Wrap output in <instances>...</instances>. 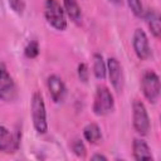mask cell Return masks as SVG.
Segmentation results:
<instances>
[{"mask_svg": "<svg viewBox=\"0 0 161 161\" xmlns=\"http://www.w3.org/2000/svg\"><path fill=\"white\" fill-rule=\"evenodd\" d=\"M126 1H127V5H128L130 10L132 11V14L136 18H143L145 9H143V5H142L141 0H126Z\"/></svg>", "mask_w": 161, "mask_h": 161, "instance_id": "e0dca14e", "label": "cell"}, {"mask_svg": "<svg viewBox=\"0 0 161 161\" xmlns=\"http://www.w3.org/2000/svg\"><path fill=\"white\" fill-rule=\"evenodd\" d=\"M92 68H93V74L97 79H104L107 75V67H106V62L102 57V54L99 53H94L92 55Z\"/></svg>", "mask_w": 161, "mask_h": 161, "instance_id": "9a60e30c", "label": "cell"}, {"mask_svg": "<svg viewBox=\"0 0 161 161\" xmlns=\"http://www.w3.org/2000/svg\"><path fill=\"white\" fill-rule=\"evenodd\" d=\"M91 158H92V160H103V161L107 160V157H106L104 155H102V153H94Z\"/></svg>", "mask_w": 161, "mask_h": 161, "instance_id": "44dd1931", "label": "cell"}, {"mask_svg": "<svg viewBox=\"0 0 161 161\" xmlns=\"http://www.w3.org/2000/svg\"><path fill=\"white\" fill-rule=\"evenodd\" d=\"M63 9L65 15L73 23H80L82 20V9L77 0H63Z\"/></svg>", "mask_w": 161, "mask_h": 161, "instance_id": "4fadbf2b", "label": "cell"}, {"mask_svg": "<svg viewBox=\"0 0 161 161\" xmlns=\"http://www.w3.org/2000/svg\"><path fill=\"white\" fill-rule=\"evenodd\" d=\"M24 54L29 59L36 58L38 54H39V44H38V42L36 40H30L26 44V47L24 48Z\"/></svg>", "mask_w": 161, "mask_h": 161, "instance_id": "ac0fdd59", "label": "cell"}, {"mask_svg": "<svg viewBox=\"0 0 161 161\" xmlns=\"http://www.w3.org/2000/svg\"><path fill=\"white\" fill-rule=\"evenodd\" d=\"M106 67H107V74H108V78H109V82L113 89L117 93H121L125 86V75H123V69H122L121 63L118 62L117 58L109 57L107 59Z\"/></svg>", "mask_w": 161, "mask_h": 161, "instance_id": "ba28073f", "label": "cell"}, {"mask_svg": "<svg viewBox=\"0 0 161 161\" xmlns=\"http://www.w3.org/2000/svg\"><path fill=\"white\" fill-rule=\"evenodd\" d=\"M21 132L20 130H15V132H10L6 127L0 126V151L4 153H14L20 147Z\"/></svg>", "mask_w": 161, "mask_h": 161, "instance_id": "52a82bcc", "label": "cell"}, {"mask_svg": "<svg viewBox=\"0 0 161 161\" xmlns=\"http://www.w3.org/2000/svg\"><path fill=\"white\" fill-rule=\"evenodd\" d=\"M132 48L135 50L136 57L140 60H146L147 58L151 57V47H150L148 38H147L146 33L141 28H137L133 31V35H132Z\"/></svg>", "mask_w": 161, "mask_h": 161, "instance_id": "9c48e42d", "label": "cell"}, {"mask_svg": "<svg viewBox=\"0 0 161 161\" xmlns=\"http://www.w3.org/2000/svg\"><path fill=\"white\" fill-rule=\"evenodd\" d=\"M132 125L135 131L138 135L141 136L148 135L151 128V121H150L146 106L140 99H135L132 102Z\"/></svg>", "mask_w": 161, "mask_h": 161, "instance_id": "277c9868", "label": "cell"}, {"mask_svg": "<svg viewBox=\"0 0 161 161\" xmlns=\"http://www.w3.org/2000/svg\"><path fill=\"white\" fill-rule=\"evenodd\" d=\"M83 137L91 145H97L102 140V131L99 126L94 122H91L84 126L83 128Z\"/></svg>", "mask_w": 161, "mask_h": 161, "instance_id": "5bb4252c", "label": "cell"}, {"mask_svg": "<svg viewBox=\"0 0 161 161\" xmlns=\"http://www.w3.org/2000/svg\"><path fill=\"white\" fill-rule=\"evenodd\" d=\"M70 148L73 151V153L79 157V158H84L86 155H87V148H86V145L84 142L80 140V138H74L70 143Z\"/></svg>", "mask_w": 161, "mask_h": 161, "instance_id": "2e32d148", "label": "cell"}, {"mask_svg": "<svg viewBox=\"0 0 161 161\" xmlns=\"http://www.w3.org/2000/svg\"><path fill=\"white\" fill-rule=\"evenodd\" d=\"M31 121L33 127L39 135H44L48 131V122H47V109L43 94L40 92H34L31 96Z\"/></svg>", "mask_w": 161, "mask_h": 161, "instance_id": "6da1fadb", "label": "cell"}, {"mask_svg": "<svg viewBox=\"0 0 161 161\" xmlns=\"http://www.w3.org/2000/svg\"><path fill=\"white\" fill-rule=\"evenodd\" d=\"M132 153L133 158L137 161L141 160H152L153 156L151 153V148L148 147L147 142L142 138H135L132 142Z\"/></svg>", "mask_w": 161, "mask_h": 161, "instance_id": "8fae6325", "label": "cell"}, {"mask_svg": "<svg viewBox=\"0 0 161 161\" xmlns=\"http://www.w3.org/2000/svg\"><path fill=\"white\" fill-rule=\"evenodd\" d=\"M143 18L146 19V23H147V26H148L151 34L156 39H158L161 35V20H160V15H158L157 10H155V9L145 10Z\"/></svg>", "mask_w": 161, "mask_h": 161, "instance_id": "7c38bea8", "label": "cell"}, {"mask_svg": "<svg viewBox=\"0 0 161 161\" xmlns=\"http://www.w3.org/2000/svg\"><path fill=\"white\" fill-rule=\"evenodd\" d=\"M44 18L55 30L63 31L67 29L65 13L58 0H44Z\"/></svg>", "mask_w": 161, "mask_h": 161, "instance_id": "7a4b0ae2", "label": "cell"}, {"mask_svg": "<svg viewBox=\"0 0 161 161\" xmlns=\"http://www.w3.org/2000/svg\"><path fill=\"white\" fill-rule=\"evenodd\" d=\"M113 109H114L113 94L111 93V91L107 87H104V86L98 87L96 89L93 106H92L93 113L98 117H103V116H107L111 112H113Z\"/></svg>", "mask_w": 161, "mask_h": 161, "instance_id": "3957f363", "label": "cell"}, {"mask_svg": "<svg viewBox=\"0 0 161 161\" xmlns=\"http://www.w3.org/2000/svg\"><path fill=\"white\" fill-rule=\"evenodd\" d=\"M108 1L112 3V4H116V5H119L122 3V0H108Z\"/></svg>", "mask_w": 161, "mask_h": 161, "instance_id": "7402d4cb", "label": "cell"}, {"mask_svg": "<svg viewBox=\"0 0 161 161\" xmlns=\"http://www.w3.org/2000/svg\"><path fill=\"white\" fill-rule=\"evenodd\" d=\"M47 86H48V91H49V94H50L53 102H55V103L62 102L65 96V92H67L63 79L57 74H50L47 78Z\"/></svg>", "mask_w": 161, "mask_h": 161, "instance_id": "30bf717a", "label": "cell"}, {"mask_svg": "<svg viewBox=\"0 0 161 161\" xmlns=\"http://www.w3.org/2000/svg\"><path fill=\"white\" fill-rule=\"evenodd\" d=\"M18 97L16 84L6 69V65L0 62V101L14 102Z\"/></svg>", "mask_w": 161, "mask_h": 161, "instance_id": "8992f818", "label": "cell"}, {"mask_svg": "<svg viewBox=\"0 0 161 161\" xmlns=\"http://www.w3.org/2000/svg\"><path fill=\"white\" fill-rule=\"evenodd\" d=\"M9 5L16 14H23L25 10V1L24 0H9Z\"/></svg>", "mask_w": 161, "mask_h": 161, "instance_id": "d6986e66", "label": "cell"}, {"mask_svg": "<svg viewBox=\"0 0 161 161\" xmlns=\"http://www.w3.org/2000/svg\"><path fill=\"white\" fill-rule=\"evenodd\" d=\"M78 78L86 83L88 80V77H89V72H88V65L86 63H79L78 64Z\"/></svg>", "mask_w": 161, "mask_h": 161, "instance_id": "ffe728a7", "label": "cell"}, {"mask_svg": "<svg viewBox=\"0 0 161 161\" xmlns=\"http://www.w3.org/2000/svg\"><path fill=\"white\" fill-rule=\"evenodd\" d=\"M141 91L145 96V98L150 103H156L160 97V91H161V84H160V78L156 72L153 70H146L142 74L141 78Z\"/></svg>", "mask_w": 161, "mask_h": 161, "instance_id": "5b68a950", "label": "cell"}]
</instances>
